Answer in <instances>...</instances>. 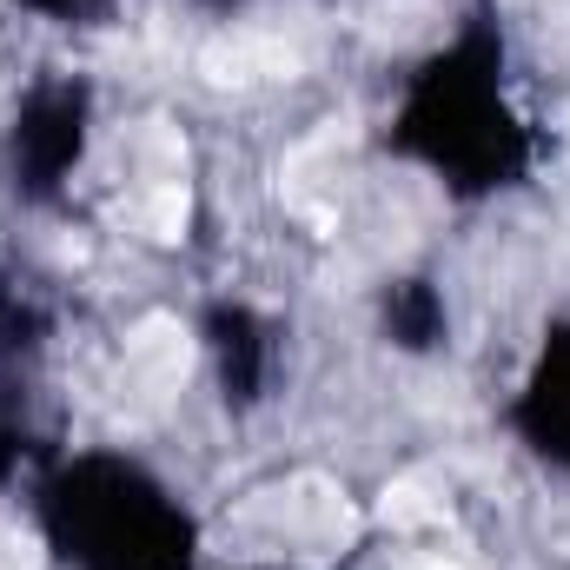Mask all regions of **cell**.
I'll return each instance as SVG.
<instances>
[{
    "label": "cell",
    "instance_id": "obj_1",
    "mask_svg": "<svg viewBox=\"0 0 570 570\" xmlns=\"http://www.w3.org/2000/svg\"><path fill=\"white\" fill-rule=\"evenodd\" d=\"M127 358H134V372L159 379V385H173V379L186 372V325H173V318H146L140 332H134V345H127Z\"/></svg>",
    "mask_w": 570,
    "mask_h": 570
},
{
    "label": "cell",
    "instance_id": "obj_2",
    "mask_svg": "<svg viewBox=\"0 0 570 570\" xmlns=\"http://www.w3.org/2000/svg\"><path fill=\"white\" fill-rule=\"evenodd\" d=\"M438 511H444V504H438V491H431L425 478H399V484L385 491V504H379V518L399 524V531H405V524H431Z\"/></svg>",
    "mask_w": 570,
    "mask_h": 570
},
{
    "label": "cell",
    "instance_id": "obj_3",
    "mask_svg": "<svg viewBox=\"0 0 570 570\" xmlns=\"http://www.w3.org/2000/svg\"><path fill=\"white\" fill-rule=\"evenodd\" d=\"M146 226H153V239H179V226H186V186L179 179H159L146 193Z\"/></svg>",
    "mask_w": 570,
    "mask_h": 570
},
{
    "label": "cell",
    "instance_id": "obj_4",
    "mask_svg": "<svg viewBox=\"0 0 570 570\" xmlns=\"http://www.w3.org/2000/svg\"><path fill=\"white\" fill-rule=\"evenodd\" d=\"M33 564H40V544H33L20 524L0 518V570H33Z\"/></svg>",
    "mask_w": 570,
    "mask_h": 570
}]
</instances>
